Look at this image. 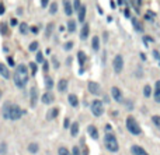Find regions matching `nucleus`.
Instances as JSON below:
<instances>
[{"instance_id": "nucleus-40", "label": "nucleus", "mask_w": 160, "mask_h": 155, "mask_svg": "<svg viewBox=\"0 0 160 155\" xmlns=\"http://www.w3.org/2000/svg\"><path fill=\"white\" fill-rule=\"evenodd\" d=\"M80 0H75V3H73V10H76V11H79V9H80Z\"/></svg>"}, {"instance_id": "nucleus-8", "label": "nucleus", "mask_w": 160, "mask_h": 155, "mask_svg": "<svg viewBox=\"0 0 160 155\" xmlns=\"http://www.w3.org/2000/svg\"><path fill=\"white\" fill-rule=\"evenodd\" d=\"M37 99H38V90H37L35 87H32V88L30 90V105H31L32 108H35Z\"/></svg>"}, {"instance_id": "nucleus-26", "label": "nucleus", "mask_w": 160, "mask_h": 155, "mask_svg": "<svg viewBox=\"0 0 160 155\" xmlns=\"http://www.w3.org/2000/svg\"><path fill=\"white\" fill-rule=\"evenodd\" d=\"M67 31L69 32H75L76 31V23L73 20H69L67 21Z\"/></svg>"}, {"instance_id": "nucleus-2", "label": "nucleus", "mask_w": 160, "mask_h": 155, "mask_svg": "<svg viewBox=\"0 0 160 155\" xmlns=\"http://www.w3.org/2000/svg\"><path fill=\"white\" fill-rule=\"evenodd\" d=\"M104 145L110 152H118V150H120V144H118L117 137L110 131L106 133V136H104Z\"/></svg>"}, {"instance_id": "nucleus-34", "label": "nucleus", "mask_w": 160, "mask_h": 155, "mask_svg": "<svg viewBox=\"0 0 160 155\" xmlns=\"http://www.w3.org/2000/svg\"><path fill=\"white\" fill-rule=\"evenodd\" d=\"M28 49H30V52H37L38 51V42H37V41H35V42H31Z\"/></svg>"}, {"instance_id": "nucleus-16", "label": "nucleus", "mask_w": 160, "mask_h": 155, "mask_svg": "<svg viewBox=\"0 0 160 155\" xmlns=\"http://www.w3.org/2000/svg\"><path fill=\"white\" fill-rule=\"evenodd\" d=\"M153 96H155V101L157 103H160V80L156 81L155 84V92H153Z\"/></svg>"}, {"instance_id": "nucleus-6", "label": "nucleus", "mask_w": 160, "mask_h": 155, "mask_svg": "<svg viewBox=\"0 0 160 155\" xmlns=\"http://www.w3.org/2000/svg\"><path fill=\"white\" fill-rule=\"evenodd\" d=\"M112 67H114V71H115L117 74H120L121 71H122V69H124V57H122L121 55H117V56L114 57Z\"/></svg>"}, {"instance_id": "nucleus-7", "label": "nucleus", "mask_w": 160, "mask_h": 155, "mask_svg": "<svg viewBox=\"0 0 160 155\" xmlns=\"http://www.w3.org/2000/svg\"><path fill=\"white\" fill-rule=\"evenodd\" d=\"M111 96L114 98V101H117L118 103H122L124 102V95L118 87H112L111 88Z\"/></svg>"}, {"instance_id": "nucleus-33", "label": "nucleus", "mask_w": 160, "mask_h": 155, "mask_svg": "<svg viewBox=\"0 0 160 155\" xmlns=\"http://www.w3.org/2000/svg\"><path fill=\"white\" fill-rule=\"evenodd\" d=\"M152 122L155 123V126H156V127H159V129H160V116H159V115L152 116Z\"/></svg>"}, {"instance_id": "nucleus-1", "label": "nucleus", "mask_w": 160, "mask_h": 155, "mask_svg": "<svg viewBox=\"0 0 160 155\" xmlns=\"http://www.w3.org/2000/svg\"><path fill=\"white\" fill-rule=\"evenodd\" d=\"M28 78H30V74H28V70L24 65H18L14 70L13 74V81L15 84L17 88H24L28 82Z\"/></svg>"}, {"instance_id": "nucleus-11", "label": "nucleus", "mask_w": 160, "mask_h": 155, "mask_svg": "<svg viewBox=\"0 0 160 155\" xmlns=\"http://www.w3.org/2000/svg\"><path fill=\"white\" fill-rule=\"evenodd\" d=\"M11 102H6L1 108V115L4 119H10V110H11Z\"/></svg>"}, {"instance_id": "nucleus-42", "label": "nucleus", "mask_w": 160, "mask_h": 155, "mask_svg": "<svg viewBox=\"0 0 160 155\" xmlns=\"http://www.w3.org/2000/svg\"><path fill=\"white\" fill-rule=\"evenodd\" d=\"M73 48V42H66L65 43V51H69V49H72Z\"/></svg>"}, {"instance_id": "nucleus-37", "label": "nucleus", "mask_w": 160, "mask_h": 155, "mask_svg": "<svg viewBox=\"0 0 160 155\" xmlns=\"http://www.w3.org/2000/svg\"><path fill=\"white\" fill-rule=\"evenodd\" d=\"M56 11H58V4H56V3H52V4H51V9H49V13L56 14Z\"/></svg>"}, {"instance_id": "nucleus-48", "label": "nucleus", "mask_w": 160, "mask_h": 155, "mask_svg": "<svg viewBox=\"0 0 160 155\" xmlns=\"http://www.w3.org/2000/svg\"><path fill=\"white\" fill-rule=\"evenodd\" d=\"M4 11H6V10H4V6H3V4H0V15H1V14H4Z\"/></svg>"}, {"instance_id": "nucleus-43", "label": "nucleus", "mask_w": 160, "mask_h": 155, "mask_svg": "<svg viewBox=\"0 0 160 155\" xmlns=\"http://www.w3.org/2000/svg\"><path fill=\"white\" fill-rule=\"evenodd\" d=\"M72 155H80V150H79V147H73Z\"/></svg>"}, {"instance_id": "nucleus-31", "label": "nucleus", "mask_w": 160, "mask_h": 155, "mask_svg": "<svg viewBox=\"0 0 160 155\" xmlns=\"http://www.w3.org/2000/svg\"><path fill=\"white\" fill-rule=\"evenodd\" d=\"M53 23H49L48 27H46V31H45V37H51V34H52V28H53Z\"/></svg>"}, {"instance_id": "nucleus-45", "label": "nucleus", "mask_w": 160, "mask_h": 155, "mask_svg": "<svg viewBox=\"0 0 160 155\" xmlns=\"http://www.w3.org/2000/svg\"><path fill=\"white\" fill-rule=\"evenodd\" d=\"M7 62H9V65H10V66H14V65H15V63H14V59H13V57H10V56L7 57Z\"/></svg>"}, {"instance_id": "nucleus-24", "label": "nucleus", "mask_w": 160, "mask_h": 155, "mask_svg": "<svg viewBox=\"0 0 160 155\" xmlns=\"http://www.w3.org/2000/svg\"><path fill=\"white\" fill-rule=\"evenodd\" d=\"M38 150H40V147H38L37 142H31V144H28V152H31V154H37Z\"/></svg>"}, {"instance_id": "nucleus-49", "label": "nucleus", "mask_w": 160, "mask_h": 155, "mask_svg": "<svg viewBox=\"0 0 160 155\" xmlns=\"http://www.w3.org/2000/svg\"><path fill=\"white\" fill-rule=\"evenodd\" d=\"M65 129H69V119H65Z\"/></svg>"}, {"instance_id": "nucleus-3", "label": "nucleus", "mask_w": 160, "mask_h": 155, "mask_svg": "<svg viewBox=\"0 0 160 155\" xmlns=\"http://www.w3.org/2000/svg\"><path fill=\"white\" fill-rule=\"evenodd\" d=\"M126 129H128V131H129L131 134H133V136H139V134L142 133V129H141L139 123L136 122V119L133 116L126 117Z\"/></svg>"}, {"instance_id": "nucleus-13", "label": "nucleus", "mask_w": 160, "mask_h": 155, "mask_svg": "<svg viewBox=\"0 0 160 155\" xmlns=\"http://www.w3.org/2000/svg\"><path fill=\"white\" fill-rule=\"evenodd\" d=\"M89 32H90V27H89V24H84L83 28H81V31H80V39L86 41L87 37H89Z\"/></svg>"}, {"instance_id": "nucleus-52", "label": "nucleus", "mask_w": 160, "mask_h": 155, "mask_svg": "<svg viewBox=\"0 0 160 155\" xmlns=\"http://www.w3.org/2000/svg\"><path fill=\"white\" fill-rule=\"evenodd\" d=\"M153 55H155V57H160V55L157 53V51H155V52H153Z\"/></svg>"}, {"instance_id": "nucleus-17", "label": "nucleus", "mask_w": 160, "mask_h": 155, "mask_svg": "<svg viewBox=\"0 0 160 155\" xmlns=\"http://www.w3.org/2000/svg\"><path fill=\"white\" fill-rule=\"evenodd\" d=\"M59 115V109L58 108H52L48 113H46V120H53L55 117H58Z\"/></svg>"}, {"instance_id": "nucleus-29", "label": "nucleus", "mask_w": 160, "mask_h": 155, "mask_svg": "<svg viewBox=\"0 0 160 155\" xmlns=\"http://www.w3.org/2000/svg\"><path fill=\"white\" fill-rule=\"evenodd\" d=\"M143 95H145L146 98H149V96L152 95V88H150V85H149V84L143 87Z\"/></svg>"}, {"instance_id": "nucleus-41", "label": "nucleus", "mask_w": 160, "mask_h": 155, "mask_svg": "<svg viewBox=\"0 0 160 155\" xmlns=\"http://www.w3.org/2000/svg\"><path fill=\"white\" fill-rule=\"evenodd\" d=\"M48 4H49V0H41V7L42 9H46Z\"/></svg>"}, {"instance_id": "nucleus-32", "label": "nucleus", "mask_w": 160, "mask_h": 155, "mask_svg": "<svg viewBox=\"0 0 160 155\" xmlns=\"http://www.w3.org/2000/svg\"><path fill=\"white\" fill-rule=\"evenodd\" d=\"M58 154L59 155H72V152H69V150L65 148V147H61V148L58 150Z\"/></svg>"}, {"instance_id": "nucleus-10", "label": "nucleus", "mask_w": 160, "mask_h": 155, "mask_svg": "<svg viewBox=\"0 0 160 155\" xmlns=\"http://www.w3.org/2000/svg\"><path fill=\"white\" fill-rule=\"evenodd\" d=\"M41 101H42V103H45V105H49V103H52L53 101H55V96H53L52 92H45L42 96H41Z\"/></svg>"}, {"instance_id": "nucleus-39", "label": "nucleus", "mask_w": 160, "mask_h": 155, "mask_svg": "<svg viewBox=\"0 0 160 155\" xmlns=\"http://www.w3.org/2000/svg\"><path fill=\"white\" fill-rule=\"evenodd\" d=\"M6 147H7V145H6V142H1V144H0V154L1 155H6V151H7V150H6Z\"/></svg>"}, {"instance_id": "nucleus-5", "label": "nucleus", "mask_w": 160, "mask_h": 155, "mask_svg": "<svg viewBox=\"0 0 160 155\" xmlns=\"http://www.w3.org/2000/svg\"><path fill=\"white\" fill-rule=\"evenodd\" d=\"M24 113H26V112H24L18 105L13 103V105H11V110H10V120H18V119H21V116H23Z\"/></svg>"}, {"instance_id": "nucleus-36", "label": "nucleus", "mask_w": 160, "mask_h": 155, "mask_svg": "<svg viewBox=\"0 0 160 155\" xmlns=\"http://www.w3.org/2000/svg\"><path fill=\"white\" fill-rule=\"evenodd\" d=\"M20 32H21V34H27V32H28V25H27L26 23L20 24Z\"/></svg>"}, {"instance_id": "nucleus-47", "label": "nucleus", "mask_w": 160, "mask_h": 155, "mask_svg": "<svg viewBox=\"0 0 160 155\" xmlns=\"http://www.w3.org/2000/svg\"><path fill=\"white\" fill-rule=\"evenodd\" d=\"M143 41H145V42H153V38H150V37H145Z\"/></svg>"}, {"instance_id": "nucleus-25", "label": "nucleus", "mask_w": 160, "mask_h": 155, "mask_svg": "<svg viewBox=\"0 0 160 155\" xmlns=\"http://www.w3.org/2000/svg\"><path fill=\"white\" fill-rule=\"evenodd\" d=\"M91 46H93L94 52H97L100 49V38L98 37H93V39H91Z\"/></svg>"}, {"instance_id": "nucleus-35", "label": "nucleus", "mask_w": 160, "mask_h": 155, "mask_svg": "<svg viewBox=\"0 0 160 155\" xmlns=\"http://www.w3.org/2000/svg\"><path fill=\"white\" fill-rule=\"evenodd\" d=\"M132 23H133V27H135V29H136V31H139V32H142V31H143V27L141 25V24H139V23H138L135 18L132 20Z\"/></svg>"}, {"instance_id": "nucleus-46", "label": "nucleus", "mask_w": 160, "mask_h": 155, "mask_svg": "<svg viewBox=\"0 0 160 155\" xmlns=\"http://www.w3.org/2000/svg\"><path fill=\"white\" fill-rule=\"evenodd\" d=\"M31 32H32V34H38V28H37V27H32V28H31Z\"/></svg>"}, {"instance_id": "nucleus-51", "label": "nucleus", "mask_w": 160, "mask_h": 155, "mask_svg": "<svg viewBox=\"0 0 160 155\" xmlns=\"http://www.w3.org/2000/svg\"><path fill=\"white\" fill-rule=\"evenodd\" d=\"M10 23H11V25H17V20H15V18H11Z\"/></svg>"}, {"instance_id": "nucleus-18", "label": "nucleus", "mask_w": 160, "mask_h": 155, "mask_svg": "<svg viewBox=\"0 0 160 155\" xmlns=\"http://www.w3.org/2000/svg\"><path fill=\"white\" fill-rule=\"evenodd\" d=\"M66 88H67V80L66 78L59 80V81H58V91H59V92H65Z\"/></svg>"}, {"instance_id": "nucleus-50", "label": "nucleus", "mask_w": 160, "mask_h": 155, "mask_svg": "<svg viewBox=\"0 0 160 155\" xmlns=\"http://www.w3.org/2000/svg\"><path fill=\"white\" fill-rule=\"evenodd\" d=\"M53 66H55L56 69L59 67V62H56V59H55V57H53Z\"/></svg>"}, {"instance_id": "nucleus-53", "label": "nucleus", "mask_w": 160, "mask_h": 155, "mask_svg": "<svg viewBox=\"0 0 160 155\" xmlns=\"http://www.w3.org/2000/svg\"><path fill=\"white\" fill-rule=\"evenodd\" d=\"M124 14H125L126 17H129V11H128V10H125V11H124Z\"/></svg>"}, {"instance_id": "nucleus-21", "label": "nucleus", "mask_w": 160, "mask_h": 155, "mask_svg": "<svg viewBox=\"0 0 160 155\" xmlns=\"http://www.w3.org/2000/svg\"><path fill=\"white\" fill-rule=\"evenodd\" d=\"M77 18H79L80 21H84L86 20V6H80L79 11H77Z\"/></svg>"}, {"instance_id": "nucleus-23", "label": "nucleus", "mask_w": 160, "mask_h": 155, "mask_svg": "<svg viewBox=\"0 0 160 155\" xmlns=\"http://www.w3.org/2000/svg\"><path fill=\"white\" fill-rule=\"evenodd\" d=\"M86 53L83 51H80L79 53H77V60H79V65H80V67H83L84 66V63H86Z\"/></svg>"}, {"instance_id": "nucleus-27", "label": "nucleus", "mask_w": 160, "mask_h": 155, "mask_svg": "<svg viewBox=\"0 0 160 155\" xmlns=\"http://www.w3.org/2000/svg\"><path fill=\"white\" fill-rule=\"evenodd\" d=\"M45 87L48 88V91L52 90V87H53V80H52L51 77H46V78H45Z\"/></svg>"}, {"instance_id": "nucleus-44", "label": "nucleus", "mask_w": 160, "mask_h": 155, "mask_svg": "<svg viewBox=\"0 0 160 155\" xmlns=\"http://www.w3.org/2000/svg\"><path fill=\"white\" fill-rule=\"evenodd\" d=\"M48 70H49V65H48V62H44V71H45V73H48Z\"/></svg>"}, {"instance_id": "nucleus-14", "label": "nucleus", "mask_w": 160, "mask_h": 155, "mask_svg": "<svg viewBox=\"0 0 160 155\" xmlns=\"http://www.w3.org/2000/svg\"><path fill=\"white\" fill-rule=\"evenodd\" d=\"M0 74H1V77L6 78V80L10 78V71H9L7 66L4 65V63H0Z\"/></svg>"}, {"instance_id": "nucleus-9", "label": "nucleus", "mask_w": 160, "mask_h": 155, "mask_svg": "<svg viewBox=\"0 0 160 155\" xmlns=\"http://www.w3.org/2000/svg\"><path fill=\"white\" fill-rule=\"evenodd\" d=\"M87 87H89V91H90L93 95H100V94H101V87H100V84H98V82L90 81Z\"/></svg>"}, {"instance_id": "nucleus-15", "label": "nucleus", "mask_w": 160, "mask_h": 155, "mask_svg": "<svg viewBox=\"0 0 160 155\" xmlns=\"http://www.w3.org/2000/svg\"><path fill=\"white\" fill-rule=\"evenodd\" d=\"M63 7H65V13H66V15H69V17H70V15L73 14V11H75V10H73V6L70 4L69 0H63Z\"/></svg>"}, {"instance_id": "nucleus-28", "label": "nucleus", "mask_w": 160, "mask_h": 155, "mask_svg": "<svg viewBox=\"0 0 160 155\" xmlns=\"http://www.w3.org/2000/svg\"><path fill=\"white\" fill-rule=\"evenodd\" d=\"M0 34H1V35H7V34H9V29H7L6 23H0Z\"/></svg>"}, {"instance_id": "nucleus-22", "label": "nucleus", "mask_w": 160, "mask_h": 155, "mask_svg": "<svg viewBox=\"0 0 160 155\" xmlns=\"http://www.w3.org/2000/svg\"><path fill=\"white\" fill-rule=\"evenodd\" d=\"M70 134H72V137H76L79 134V123L77 122L72 123V126H70Z\"/></svg>"}, {"instance_id": "nucleus-12", "label": "nucleus", "mask_w": 160, "mask_h": 155, "mask_svg": "<svg viewBox=\"0 0 160 155\" xmlns=\"http://www.w3.org/2000/svg\"><path fill=\"white\" fill-rule=\"evenodd\" d=\"M131 152L132 155H149L145 148H142L141 145H132L131 147Z\"/></svg>"}, {"instance_id": "nucleus-19", "label": "nucleus", "mask_w": 160, "mask_h": 155, "mask_svg": "<svg viewBox=\"0 0 160 155\" xmlns=\"http://www.w3.org/2000/svg\"><path fill=\"white\" fill-rule=\"evenodd\" d=\"M87 133L90 134V137H91L93 140H97V138H98V130L95 129V126H89Z\"/></svg>"}, {"instance_id": "nucleus-30", "label": "nucleus", "mask_w": 160, "mask_h": 155, "mask_svg": "<svg viewBox=\"0 0 160 155\" xmlns=\"http://www.w3.org/2000/svg\"><path fill=\"white\" fill-rule=\"evenodd\" d=\"M30 69H31V74H32V76H35V74H37V71H38L37 63H35V62H31V63H30Z\"/></svg>"}, {"instance_id": "nucleus-4", "label": "nucleus", "mask_w": 160, "mask_h": 155, "mask_svg": "<svg viewBox=\"0 0 160 155\" xmlns=\"http://www.w3.org/2000/svg\"><path fill=\"white\" fill-rule=\"evenodd\" d=\"M90 109H91V113H93L95 117H100L103 113H104V105H103V102H101L100 99H94L93 102H91Z\"/></svg>"}, {"instance_id": "nucleus-38", "label": "nucleus", "mask_w": 160, "mask_h": 155, "mask_svg": "<svg viewBox=\"0 0 160 155\" xmlns=\"http://www.w3.org/2000/svg\"><path fill=\"white\" fill-rule=\"evenodd\" d=\"M37 63H44V55L41 52H37Z\"/></svg>"}, {"instance_id": "nucleus-20", "label": "nucleus", "mask_w": 160, "mask_h": 155, "mask_svg": "<svg viewBox=\"0 0 160 155\" xmlns=\"http://www.w3.org/2000/svg\"><path fill=\"white\" fill-rule=\"evenodd\" d=\"M67 101H69V103H70L73 108H76V106L79 105V99H77V96H76L75 94H69V96H67Z\"/></svg>"}]
</instances>
